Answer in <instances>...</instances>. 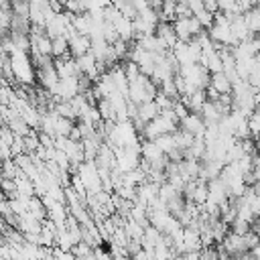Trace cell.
Instances as JSON below:
<instances>
[{
    "label": "cell",
    "instance_id": "obj_1",
    "mask_svg": "<svg viewBox=\"0 0 260 260\" xmlns=\"http://www.w3.org/2000/svg\"><path fill=\"white\" fill-rule=\"evenodd\" d=\"M8 61H10V69H12V79H16L18 83H24V85L35 81V63L28 53L14 51L12 55H8Z\"/></svg>",
    "mask_w": 260,
    "mask_h": 260
},
{
    "label": "cell",
    "instance_id": "obj_2",
    "mask_svg": "<svg viewBox=\"0 0 260 260\" xmlns=\"http://www.w3.org/2000/svg\"><path fill=\"white\" fill-rule=\"evenodd\" d=\"M173 28H175L179 41H191V39H195V37L203 30V26L199 24V20H197L195 16H181V18H175V20H173Z\"/></svg>",
    "mask_w": 260,
    "mask_h": 260
},
{
    "label": "cell",
    "instance_id": "obj_3",
    "mask_svg": "<svg viewBox=\"0 0 260 260\" xmlns=\"http://www.w3.org/2000/svg\"><path fill=\"white\" fill-rule=\"evenodd\" d=\"M179 128H181L183 132L191 134V136H203V132H205V122H203V118H201L197 112H189L185 118L179 120Z\"/></svg>",
    "mask_w": 260,
    "mask_h": 260
},
{
    "label": "cell",
    "instance_id": "obj_4",
    "mask_svg": "<svg viewBox=\"0 0 260 260\" xmlns=\"http://www.w3.org/2000/svg\"><path fill=\"white\" fill-rule=\"evenodd\" d=\"M207 201H209V203H215V205H221V203L230 201L228 189H225V185L221 183L219 177L207 181Z\"/></svg>",
    "mask_w": 260,
    "mask_h": 260
},
{
    "label": "cell",
    "instance_id": "obj_5",
    "mask_svg": "<svg viewBox=\"0 0 260 260\" xmlns=\"http://www.w3.org/2000/svg\"><path fill=\"white\" fill-rule=\"evenodd\" d=\"M221 248L230 254V256H238V254H246L248 248H246V242H244V236L242 234H225V238L221 240Z\"/></svg>",
    "mask_w": 260,
    "mask_h": 260
},
{
    "label": "cell",
    "instance_id": "obj_6",
    "mask_svg": "<svg viewBox=\"0 0 260 260\" xmlns=\"http://www.w3.org/2000/svg\"><path fill=\"white\" fill-rule=\"evenodd\" d=\"M67 41H69V55H71V57H81V55L87 53L89 47H91L89 37H87V35H81V32H75V30L67 37Z\"/></svg>",
    "mask_w": 260,
    "mask_h": 260
},
{
    "label": "cell",
    "instance_id": "obj_7",
    "mask_svg": "<svg viewBox=\"0 0 260 260\" xmlns=\"http://www.w3.org/2000/svg\"><path fill=\"white\" fill-rule=\"evenodd\" d=\"M154 35L167 45V49L171 51L175 45H177V41H179V37H177V32H175V28H173V22H167V20H160L158 22V26H156V30H154Z\"/></svg>",
    "mask_w": 260,
    "mask_h": 260
},
{
    "label": "cell",
    "instance_id": "obj_8",
    "mask_svg": "<svg viewBox=\"0 0 260 260\" xmlns=\"http://www.w3.org/2000/svg\"><path fill=\"white\" fill-rule=\"evenodd\" d=\"M158 114H160L158 106L154 104V100H150V102L138 104V106H136V116H132L130 120H140L142 124H146V122H150L152 118H156Z\"/></svg>",
    "mask_w": 260,
    "mask_h": 260
},
{
    "label": "cell",
    "instance_id": "obj_9",
    "mask_svg": "<svg viewBox=\"0 0 260 260\" xmlns=\"http://www.w3.org/2000/svg\"><path fill=\"white\" fill-rule=\"evenodd\" d=\"M209 87H213L219 95H223V93H232V81H230V77H228L223 71L209 73Z\"/></svg>",
    "mask_w": 260,
    "mask_h": 260
},
{
    "label": "cell",
    "instance_id": "obj_10",
    "mask_svg": "<svg viewBox=\"0 0 260 260\" xmlns=\"http://www.w3.org/2000/svg\"><path fill=\"white\" fill-rule=\"evenodd\" d=\"M65 55H69V41H67V37L51 39V57L59 59V57H65Z\"/></svg>",
    "mask_w": 260,
    "mask_h": 260
},
{
    "label": "cell",
    "instance_id": "obj_11",
    "mask_svg": "<svg viewBox=\"0 0 260 260\" xmlns=\"http://www.w3.org/2000/svg\"><path fill=\"white\" fill-rule=\"evenodd\" d=\"M112 6L116 10H120L124 16L128 18H134L138 14V6H136V0H112Z\"/></svg>",
    "mask_w": 260,
    "mask_h": 260
},
{
    "label": "cell",
    "instance_id": "obj_12",
    "mask_svg": "<svg viewBox=\"0 0 260 260\" xmlns=\"http://www.w3.org/2000/svg\"><path fill=\"white\" fill-rule=\"evenodd\" d=\"M244 20H246L252 35L260 32V8L258 6H252L248 12H244Z\"/></svg>",
    "mask_w": 260,
    "mask_h": 260
},
{
    "label": "cell",
    "instance_id": "obj_13",
    "mask_svg": "<svg viewBox=\"0 0 260 260\" xmlns=\"http://www.w3.org/2000/svg\"><path fill=\"white\" fill-rule=\"evenodd\" d=\"M63 10H67L69 14H81V12H85V6H83V0H67L65 4H63Z\"/></svg>",
    "mask_w": 260,
    "mask_h": 260
},
{
    "label": "cell",
    "instance_id": "obj_14",
    "mask_svg": "<svg viewBox=\"0 0 260 260\" xmlns=\"http://www.w3.org/2000/svg\"><path fill=\"white\" fill-rule=\"evenodd\" d=\"M154 104L158 106V110H160V112H165V110H171V108H173V104H175V100L158 91V93L154 95Z\"/></svg>",
    "mask_w": 260,
    "mask_h": 260
},
{
    "label": "cell",
    "instance_id": "obj_15",
    "mask_svg": "<svg viewBox=\"0 0 260 260\" xmlns=\"http://www.w3.org/2000/svg\"><path fill=\"white\" fill-rule=\"evenodd\" d=\"M173 260H185V256H183V254H177V256H175Z\"/></svg>",
    "mask_w": 260,
    "mask_h": 260
}]
</instances>
